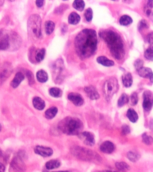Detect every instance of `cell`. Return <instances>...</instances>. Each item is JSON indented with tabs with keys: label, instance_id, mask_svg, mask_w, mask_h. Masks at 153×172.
Here are the masks:
<instances>
[{
	"label": "cell",
	"instance_id": "obj_1",
	"mask_svg": "<svg viewBox=\"0 0 153 172\" xmlns=\"http://www.w3.org/2000/svg\"><path fill=\"white\" fill-rule=\"evenodd\" d=\"M97 33L93 29L83 30L77 35L75 39V47L77 54L82 59L92 56L97 49Z\"/></svg>",
	"mask_w": 153,
	"mask_h": 172
},
{
	"label": "cell",
	"instance_id": "obj_2",
	"mask_svg": "<svg viewBox=\"0 0 153 172\" xmlns=\"http://www.w3.org/2000/svg\"><path fill=\"white\" fill-rule=\"evenodd\" d=\"M100 37L107 43L112 56L117 60L123 58L125 55L124 46L119 34L111 30H106L100 32Z\"/></svg>",
	"mask_w": 153,
	"mask_h": 172
},
{
	"label": "cell",
	"instance_id": "obj_3",
	"mask_svg": "<svg viewBox=\"0 0 153 172\" xmlns=\"http://www.w3.org/2000/svg\"><path fill=\"white\" fill-rule=\"evenodd\" d=\"M83 128V122L79 118L67 117L58 124V128L63 133L68 135H78Z\"/></svg>",
	"mask_w": 153,
	"mask_h": 172
},
{
	"label": "cell",
	"instance_id": "obj_4",
	"mask_svg": "<svg viewBox=\"0 0 153 172\" xmlns=\"http://www.w3.org/2000/svg\"><path fill=\"white\" fill-rule=\"evenodd\" d=\"M20 39L15 32L0 31V50H7L12 47H17Z\"/></svg>",
	"mask_w": 153,
	"mask_h": 172
},
{
	"label": "cell",
	"instance_id": "obj_5",
	"mask_svg": "<svg viewBox=\"0 0 153 172\" xmlns=\"http://www.w3.org/2000/svg\"><path fill=\"white\" fill-rule=\"evenodd\" d=\"M28 31L30 36L38 39L41 36V19L37 15L31 16L28 20Z\"/></svg>",
	"mask_w": 153,
	"mask_h": 172
},
{
	"label": "cell",
	"instance_id": "obj_6",
	"mask_svg": "<svg viewBox=\"0 0 153 172\" xmlns=\"http://www.w3.org/2000/svg\"><path fill=\"white\" fill-rule=\"evenodd\" d=\"M119 89L118 81L115 78L112 77L107 80L103 87V95L107 101H109Z\"/></svg>",
	"mask_w": 153,
	"mask_h": 172
},
{
	"label": "cell",
	"instance_id": "obj_7",
	"mask_svg": "<svg viewBox=\"0 0 153 172\" xmlns=\"http://www.w3.org/2000/svg\"><path fill=\"white\" fill-rule=\"evenodd\" d=\"M153 106V94L149 91H146L143 94V107L145 111L149 112Z\"/></svg>",
	"mask_w": 153,
	"mask_h": 172
},
{
	"label": "cell",
	"instance_id": "obj_8",
	"mask_svg": "<svg viewBox=\"0 0 153 172\" xmlns=\"http://www.w3.org/2000/svg\"><path fill=\"white\" fill-rule=\"evenodd\" d=\"M12 67L10 64L6 63L0 66V81H3L11 74Z\"/></svg>",
	"mask_w": 153,
	"mask_h": 172
},
{
	"label": "cell",
	"instance_id": "obj_9",
	"mask_svg": "<svg viewBox=\"0 0 153 172\" xmlns=\"http://www.w3.org/2000/svg\"><path fill=\"white\" fill-rule=\"evenodd\" d=\"M80 138L87 145L92 146L95 144V139L94 135L91 132H85L80 134Z\"/></svg>",
	"mask_w": 153,
	"mask_h": 172
},
{
	"label": "cell",
	"instance_id": "obj_10",
	"mask_svg": "<svg viewBox=\"0 0 153 172\" xmlns=\"http://www.w3.org/2000/svg\"><path fill=\"white\" fill-rule=\"evenodd\" d=\"M35 153L43 157L50 156L53 154L52 149L48 147L37 146L34 148Z\"/></svg>",
	"mask_w": 153,
	"mask_h": 172
},
{
	"label": "cell",
	"instance_id": "obj_11",
	"mask_svg": "<svg viewBox=\"0 0 153 172\" xmlns=\"http://www.w3.org/2000/svg\"><path fill=\"white\" fill-rule=\"evenodd\" d=\"M68 98L76 106H80L84 104V99L80 94L78 93H70Z\"/></svg>",
	"mask_w": 153,
	"mask_h": 172
},
{
	"label": "cell",
	"instance_id": "obj_12",
	"mask_svg": "<svg viewBox=\"0 0 153 172\" xmlns=\"http://www.w3.org/2000/svg\"><path fill=\"white\" fill-rule=\"evenodd\" d=\"M85 91L87 95L92 100H97L100 98V95L95 87L89 86L85 88Z\"/></svg>",
	"mask_w": 153,
	"mask_h": 172
},
{
	"label": "cell",
	"instance_id": "obj_13",
	"mask_svg": "<svg viewBox=\"0 0 153 172\" xmlns=\"http://www.w3.org/2000/svg\"><path fill=\"white\" fill-rule=\"evenodd\" d=\"M137 71L140 76L145 78L149 79L151 82L153 83V73L149 68L142 67V68L137 70Z\"/></svg>",
	"mask_w": 153,
	"mask_h": 172
},
{
	"label": "cell",
	"instance_id": "obj_14",
	"mask_svg": "<svg viewBox=\"0 0 153 172\" xmlns=\"http://www.w3.org/2000/svg\"><path fill=\"white\" fill-rule=\"evenodd\" d=\"M115 149V146L112 143L107 141L103 142L100 146V150L105 153L110 154Z\"/></svg>",
	"mask_w": 153,
	"mask_h": 172
},
{
	"label": "cell",
	"instance_id": "obj_15",
	"mask_svg": "<svg viewBox=\"0 0 153 172\" xmlns=\"http://www.w3.org/2000/svg\"><path fill=\"white\" fill-rule=\"evenodd\" d=\"M11 166L12 169L16 170V171H22V169H24V164L23 161L18 157H15L12 161Z\"/></svg>",
	"mask_w": 153,
	"mask_h": 172
},
{
	"label": "cell",
	"instance_id": "obj_16",
	"mask_svg": "<svg viewBox=\"0 0 153 172\" xmlns=\"http://www.w3.org/2000/svg\"><path fill=\"white\" fill-rule=\"evenodd\" d=\"M24 79V75L21 72H18L16 74L14 79L12 80L11 83V85L13 88H17L20 83L22 82V81Z\"/></svg>",
	"mask_w": 153,
	"mask_h": 172
},
{
	"label": "cell",
	"instance_id": "obj_17",
	"mask_svg": "<svg viewBox=\"0 0 153 172\" xmlns=\"http://www.w3.org/2000/svg\"><path fill=\"white\" fill-rule=\"evenodd\" d=\"M33 104L35 109L39 110H43L45 106V102L38 97H35L33 99Z\"/></svg>",
	"mask_w": 153,
	"mask_h": 172
},
{
	"label": "cell",
	"instance_id": "obj_18",
	"mask_svg": "<svg viewBox=\"0 0 153 172\" xmlns=\"http://www.w3.org/2000/svg\"><path fill=\"white\" fill-rule=\"evenodd\" d=\"M97 62L105 66H114V62L107 57L104 56L99 57L97 59Z\"/></svg>",
	"mask_w": 153,
	"mask_h": 172
},
{
	"label": "cell",
	"instance_id": "obj_19",
	"mask_svg": "<svg viewBox=\"0 0 153 172\" xmlns=\"http://www.w3.org/2000/svg\"><path fill=\"white\" fill-rule=\"evenodd\" d=\"M144 10L147 16H153V0H147Z\"/></svg>",
	"mask_w": 153,
	"mask_h": 172
},
{
	"label": "cell",
	"instance_id": "obj_20",
	"mask_svg": "<svg viewBox=\"0 0 153 172\" xmlns=\"http://www.w3.org/2000/svg\"><path fill=\"white\" fill-rule=\"evenodd\" d=\"M122 82L126 88L131 86L133 84V77L129 73L124 75L122 77Z\"/></svg>",
	"mask_w": 153,
	"mask_h": 172
},
{
	"label": "cell",
	"instance_id": "obj_21",
	"mask_svg": "<svg viewBox=\"0 0 153 172\" xmlns=\"http://www.w3.org/2000/svg\"><path fill=\"white\" fill-rule=\"evenodd\" d=\"M61 165V162L58 160H52L46 163V168L47 170H53L57 169Z\"/></svg>",
	"mask_w": 153,
	"mask_h": 172
},
{
	"label": "cell",
	"instance_id": "obj_22",
	"mask_svg": "<svg viewBox=\"0 0 153 172\" xmlns=\"http://www.w3.org/2000/svg\"><path fill=\"white\" fill-rule=\"evenodd\" d=\"M81 20L80 16L75 12H72L70 14L69 17V24L76 25L80 22Z\"/></svg>",
	"mask_w": 153,
	"mask_h": 172
},
{
	"label": "cell",
	"instance_id": "obj_23",
	"mask_svg": "<svg viewBox=\"0 0 153 172\" xmlns=\"http://www.w3.org/2000/svg\"><path fill=\"white\" fill-rule=\"evenodd\" d=\"M36 77L38 81L40 83H45L48 79V75L45 71L42 70L38 71L37 73Z\"/></svg>",
	"mask_w": 153,
	"mask_h": 172
},
{
	"label": "cell",
	"instance_id": "obj_24",
	"mask_svg": "<svg viewBox=\"0 0 153 172\" xmlns=\"http://www.w3.org/2000/svg\"><path fill=\"white\" fill-rule=\"evenodd\" d=\"M58 112V109L56 107H52L48 109L45 112V117L47 119H52L53 117H55Z\"/></svg>",
	"mask_w": 153,
	"mask_h": 172
},
{
	"label": "cell",
	"instance_id": "obj_25",
	"mask_svg": "<svg viewBox=\"0 0 153 172\" xmlns=\"http://www.w3.org/2000/svg\"><path fill=\"white\" fill-rule=\"evenodd\" d=\"M127 116L129 120L133 123L136 122L138 118L137 113L132 109H130L128 110L127 114Z\"/></svg>",
	"mask_w": 153,
	"mask_h": 172
},
{
	"label": "cell",
	"instance_id": "obj_26",
	"mask_svg": "<svg viewBox=\"0 0 153 172\" xmlns=\"http://www.w3.org/2000/svg\"><path fill=\"white\" fill-rule=\"evenodd\" d=\"M45 55V50L44 48L38 49L35 51V58L37 62H40L43 60Z\"/></svg>",
	"mask_w": 153,
	"mask_h": 172
},
{
	"label": "cell",
	"instance_id": "obj_27",
	"mask_svg": "<svg viewBox=\"0 0 153 172\" xmlns=\"http://www.w3.org/2000/svg\"><path fill=\"white\" fill-rule=\"evenodd\" d=\"M74 9L79 11H82L84 9L85 4L83 0H75L73 4Z\"/></svg>",
	"mask_w": 153,
	"mask_h": 172
},
{
	"label": "cell",
	"instance_id": "obj_28",
	"mask_svg": "<svg viewBox=\"0 0 153 172\" xmlns=\"http://www.w3.org/2000/svg\"><path fill=\"white\" fill-rule=\"evenodd\" d=\"M55 27V25L53 22L51 21H47L45 24V31L47 34H51L54 30Z\"/></svg>",
	"mask_w": 153,
	"mask_h": 172
},
{
	"label": "cell",
	"instance_id": "obj_29",
	"mask_svg": "<svg viewBox=\"0 0 153 172\" xmlns=\"http://www.w3.org/2000/svg\"><path fill=\"white\" fill-rule=\"evenodd\" d=\"M133 23V20L129 16H123L120 18L119 20V24L122 26H128Z\"/></svg>",
	"mask_w": 153,
	"mask_h": 172
},
{
	"label": "cell",
	"instance_id": "obj_30",
	"mask_svg": "<svg viewBox=\"0 0 153 172\" xmlns=\"http://www.w3.org/2000/svg\"><path fill=\"white\" fill-rule=\"evenodd\" d=\"M49 94L53 97H60L62 95V91L59 88H52L49 90Z\"/></svg>",
	"mask_w": 153,
	"mask_h": 172
},
{
	"label": "cell",
	"instance_id": "obj_31",
	"mask_svg": "<svg viewBox=\"0 0 153 172\" xmlns=\"http://www.w3.org/2000/svg\"><path fill=\"white\" fill-rule=\"evenodd\" d=\"M129 102V98L126 94L124 93L119 98L118 102V105L119 107H122Z\"/></svg>",
	"mask_w": 153,
	"mask_h": 172
},
{
	"label": "cell",
	"instance_id": "obj_32",
	"mask_svg": "<svg viewBox=\"0 0 153 172\" xmlns=\"http://www.w3.org/2000/svg\"><path fill=\"white\" fill-rule=\"evenodd\" d=\"M144 56L147 59L153 61V46H150L146 50Z\"/></svg>",
	"mask_w": 153,
	"mask_h": 172
},
{
	"label": "cell",
	"instance_id": "obj_33",
	"mask_svg": "<svg viewBox=\"0 0 153 172\" xmlns=\"http://www.w3.org/2000/svg\"><path fill=\"white\" fill-rule=\"evenodd\" d=\"M85 17L86 20L88 22H91L93 18V11L91 8H89L85 12Z\"/></svg>",
	"mask_w": 153,
	"mask_h": 172
},
{
	"label": "cell",
	"instance_id": "obj_34",
	"mask_svg": "<svg viewBox=\"0 0 153 172\" xmlns=\"http://www.w3.org/2000/svg\"><path fill=\"white\" fill-rule=\"evenodd\" d=\"M115 166L118 170H128L129 168V166L126 163L124 162H117L115 164Z\"/></svg>",
	"mask_w": 153,
	"mask_h": 172
},
{
	"label": "cell",
	"instance_id": "obj_35",
	"mask_svg": "<svg viewBox=\"0 0 153 172\" xmlns=\"http://www.w3.org/2000/svg\"><path fill=\"white\" fill-rule=\"evenodd\" d=\"M143 142L146 144L150 145L153 142L152 138L151 136H148L146 134L143 135L142 136Z\"/></svg>",
	"mask_w": 153,
	"mask_h": 172
},
{
	"label": "cell",
	"instance_id": "obj_36",
	"mask_svg": "<svg viewBox=\"0 0 153 172\" xmlns=\"http://www.w3.org/2000/svg\"><path fill=\"white\" fill-rule=\"evenodd\" d=\"M138 98L137 94V93H133L130 97V104L132 106H135L137 103Z\"/></svg>",
	"mask_w": 153,
	"mask_h": 172
},
{
	"label": "cell",
	"instance_id": "obj_37",
	"mask_svg": "<svg viewBox=\"0 0 153 172\" xmlns=\"http://www.w3.org/2000/svg\"><path fill=\"white\" fill-rule=\"evenodd\" d=\"M144 61H143L141 59L137 60L134 63V66L137 70H139L142 68V67H143Z\"/></svg>",
	"mask_w": 153,
	"mask_h": 172
},
{
	"label": "cell",
	"instance_id": "obj_38",
	"mask_svg": "<svg viewBox=\"0 0 153 172\" xmlns=\"http://www.w3.org/2000/svg\"><path fill=\"white\" fill-rule=\"evenodd\" d=\"M127 156L128 158L129 159L130 161L133 162L137 161L138 159L139 158V156L138 155L133 152H128V153Z\"/></svg>",
	"mask_w": 153,
	"mask_h": 172
},
{
	"label": "cell",
	"instance_id": "obj_39",
	"mask_svg": "<svg viewBox=\"0 0 153 172\" xmlns=\"http://www.w3.org/2000/svg\"><path fill=\"white\" fill-rule=\"evenodd\" d=\"M138 27V29L139 31H141L144 28H148L149 27L147 22L145 20H142L141 21H140V22L139 23Z\"/></svg>",
	"mask_w": 153,
	"mask_h": 172
},
{
	"label": "cell",
	"instance_id": "obj_40",
	"mask_svg": "<svg viewBox=\"0 0 153 172\" xmlns=\"http://www.w3.org/2000/svg\"><path fill=\"white\" fill-rule=\"evenodd\" d=\"M122 133L124 134H127L130 132V129L127 125H124L122 128Z\"/></svg>",
	"mask_w": 153,
	"mask_h": 172
},
{
	"label": "cell",
	"instance_id": "obj_41",
	"mask_svg": "<svg viewBox=\"0 0 153 172\" xmlns=\"http://www.w3.org/2000/svg\"><path fill=\"white\" fill-rule=\"evenodd\" d=\"M147 40L150 44H153V32L150 33L147 36Z\"/></svg>",
	"mask_w": 153,
	"mask_h": 172
},
{
	"label": "cell",
	"instance_id": "obj_42",
	"mask_svg": "<svg viewBox=\"0 0 153 172\" xmlns=\"http://www.w3.org/2000/svg\"><path fill=\"white\" fill-rule=\"evenodd\" d=\"M27 76L28 77V79H29V82L33 84L34 83V79L33 78V75L32 74L30 71L28 72L27 74Z\"/></svg>",
	"mask_w": 153,
	"mask_h": 172
},
{
	"label": "cell",
	"instance_id": "obj_43",
	"mask_svg": "<svg viewBox=\"0 0 153 172\" xmlns=\"http://www.w3.org/2000/svg\"><path fill=\"white\" fill-rule=\"evenodd\" d=\"M44 0H36V4L38 7H41L44 4Z\"/></svg>",
	"mask_w": 153,
	"mask_h": 172
},
{
	"label": "cell",
	"instance_id": "obj_44",
	"mask_svg": "<svg viewBox=\"0 0 153 172\" xmlns=\"http://www.w3.org/2000/svg\"><path fill=\"white\" fill-rule=\"evenodd\" d=\"M5 170V167L4 165L0 162V172H4Z\"/></svg>",
	"mask_w": 153,
	"mask_h": 172
},
{
	"label": "cell",
	"instance_id": "obj_45",
	"mask_svg": "<svg viewBox=\"0 0 153 172\" xmlns=\"http://www.w3.org/2000/svg\"><path fill=\"white\" fill-rule=\"evenodd\" d=\"M2 151L0 149V156H2Z\"/></svg>",
	"mask_w": 153,
	"mask_h": 172
},
{
	"label": "cell",
	"instance_id": "obj_46",
	"mask_svg": "<svg viewBox=\"0 0 153 172\" xmlns=\"http://www.w3.org/2000/svg\"><path fill=\"white\" fill-rule=\"evenodd\" d=\"M1 129H2V125L0 124V131H1Z\"/></svg>",
	"mask_w": 153,
	"mask_h": 172
},
{
	"label": "cell",
	"instance_id": "obj_47",
	"mask_svg": "<svg viewBox=\"0 0 153 172\" xmlns=\"http://www.w3.org/2000/svg\"><path fill=\"white\" fill-rule=\"evenodd\" d=\"M10 1H14L15 0H9Z\"/></svg>",
	"mask_w": 153,
	"mask_h": 172
},
{
	"label": "cell",
	"instance_id": "obj_48",
	"mask_svg": "<svg viewBox=\"0 0 153 172\" xmlns=\"http://www.w3.org/2000/svg\"><path fill=\"white\" fill-rule=\"evenodd\" d=\"M112 1H115V0H112Z\"/></svg>",
	"mask_w": 153,
	"mask_h": 172
},
{
	"label": "cell",
	"instance_id": "obj_49",
	"mask_svg": "<svg viewBox=\"0 0 153 172\" xmlns=\"http://www.w3.org/2000/svg\"><path fill=\"white\" fill-rule=\"evenodd\" d=\"M64 1H66V0H64Z\"/></svg>",
	"mask_w": 153,
	"mask_h": 172
}]
</instances>
